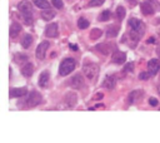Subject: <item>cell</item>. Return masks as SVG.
I'll list each match as a JSON object with an SVG mask.
<instances>
[{
    "label": "cell",
    "mask_w": 160,
    "mask_h": 143,
    "mask_svg": "<svg viewBox=\"0 0 160 143\" xmlns=\"http://www.w3.org/2000/svg\"><path fill=\"white\" fill-rule=\"evenodd\" d=\"M82 85H84V80H82V75L81 74H76L70 80V87L74 88V89H80Z\"/></svg>",
    "instance_id": "obj_15"
},
{
    "label": "cell",
    "mask_w": 160,
    "mask_h": 143,
    "mask_svg": "<svg viewBox=\"0 0 160 143\" xmlns=\"http://www.w3.org/2000/svg\"><path fill=\"white\" fill-rule=\"evenodd\" d=\"M49 46H50V43H49L48 40L41 41V43L38 45L36 51H35V55H36V58H38L39 60H42V59L45 58V54H46V50L49 49Z\"/></svg>",
    "instance_id": "obj_8"
},
{
    "label": "cell",
    "mask_w": 160,
    "mask_h": 143,
    "mask_svg": "<svg viewBox=\"0 0 160 143\" xmlns=\"http://www.w3.org/2000/svg\"><path fill=\"white\" fill-rule=\"evenodd\" d=\"M134 70V63H128L124 66V73H130Z\"/></svg>",
    "instance_id": "obj_31"
},
{
    "label": "cell",
    "mask_w": 160,
    "mask_h": 143,
    "mask_svg": "<svg viewBox=\"0 0 160 143\" xmlns=\"http://www.w3.org/2000/svg\"><path fill=\"white\" fill-rule=\"evenodd\" d=\"M142 98H144V90L135 89V90L130 92V94L128 95V103L129 104H135V103L140 102Z\"/></svg>",
    "instance_id": "obj_7"
},
{
    "label": "cell",
    "mask_w": 160,
    "mask_h": 143,
    "mask_svg": "<svg viewBox=\"0 0 160 143\" xmlns=\"http://www.w3.org/2000/svg\"><path fill=\"white\" fill-rule=\"evenodd\" d=\"M154 24H160V18H158L156 21H154Z\"/></svg>",
    "instance_id": "obj_40"
},
{
    "label": "cell",
    "mask_w": 160,
    "mask_h": 143,
    "mask_svg": "<svg viewBox=\"0 0 160 143\" xmlns=\"http://www.w3.org/2000/svg\"><path fill=\"white\" fill-rule=\"evenodd\" d=\"M95 48L98 49V51H100V53L104 54V55H108V54H110L112 50H115V45H114L112 43H101V44L96 45Z\"/></svg>",
    "instance_id": "obj_9"
},
{
    "label": "cell",
    "mask_w": 160,
    "mask_h": 143,
    "mask_svg": "<svg viewBox=\"0 0 160 143\" xmlns=\"http://www.w3.org/2000/svg\"><path fill=\"white\" fill-rule=\"evenodd\" d=\"M25 60H28V56H25V55H16L15 56L16 63H21V61H25Z\"/></svg>",
    "instance_id": "obj_33"
},
{
    "label": "cell",
    "mask_w": 160,
    "mask_h": 143,
    "mask_svg": "<svg viewBox=\"0 0 160 143\" xmlns=\"http://www.w3.org/2000/svg\"><path fill=\"white\" fill-rule=\"evenodd\" d=\"M82 70H84V74L88 79L92 80L96 78L98 73H99V65L92 63V61H85L84 63V66H82Z\"/></svg>",
    "instance_id": "obj_3"
},
{
    "label": "cell",
    "mask_w": 160,
    "mask_h": 143,
    "mask_svg": "<svg viewBox=\"0 0 160 143\" xmlns=\"http://www.w3.org/2000/svg\"><path fill=\"white\" fill-rule=\"evenodd\" d=\"M41 18H42V20H46V21H49V20H51L54 16H55V13L52 11V10H50V9H44L42 11H41Z\"/></svg>",
    "instance_id": "obj_22"
},
{
    "label": "cell",
    "mask_w": 160,
    "mask_h": 143,
    "mask_svg": "<svg viewBox=\"0 0 160 143\" xmlns=\"http://www.w3.org/2000/svg\"><path fill=\"white\" fill-rule=\"evenodd\" d=\"M110 16H111L110 10H102V11L100 13V15L98 16V20H99V21H108V20L110 19Z\"/></svg>",
    "instance_id": "obj_26"
},
{
    "label": "cell",
    "mask_w": 160,
    "mask_h": 143,
    "mask_svg": "<svg viewBox=\"0 0 160 143\" xmlns=\"http://www.w3.org/2000/svg\"><path fill=\"white\" fill-rule=\"evenodd\" d=\"M128 24H129V26H130V29H131L132 31L138 33L140 36L144 35V33H145V24H144L141 20H139V19H136V18H131Z\"/></svg>",
    "instance_id": "obj_5"
},
{
    "label": "cell",
    "mask_w": 160,
    "mask_h": 143,
    "mask_svg": "<svg viewBox=\"0 0 160 143\" xmlns=\"http://www.w3.org/2000/svg\"><path fill=\"white\" fill-rule=\"evenodd\" d=\"M119 30H120V26L119 25H110L108 26L106 29V36L108 38H115L118 34H119Z\"/></svg>",
    "instance_id": "obj_20"
},
{
    "label": "cell",
    "mask_w": 160,
    "mask_h": 143,
    "mask_svg": "<svg viewBox=\"0 0 160 143\" xmlns=\"http://www.w3.org/2000/svg\"><path fill=\"white\" fill-rule=\"evenodd\" d=\"M32 44V36L30 35V34H26V35H24V38H22V40H21V45H22V48H29L30 45Z\"/></svg>",
    "instance_id": "obj_24"
},
{
    "label": "cell",
    "mask_w": 160,
    "mask_h": 143,
    "mask_svg": "<svg viewBox=\"0 0 160 143\" xmlns=\"http://www.w3.org/2000/svg\"><path fill=\"white\" fill-rule=\"evenodd\" d=\"M145 1H146V3H149V4H151V5L155 8V10H156V8H158V6H160V5H159V3H158V0H145Z\"/></svg>",
    "instance_id": "obj_35"
},
{
    "label": "cell",
    "mask_w": 160,
    "mask_h": 143,
    "mask_svg": "<svg viewBox=\"0 0 160 143\" xmlns=\"http://www.w3.org/2000/svg\"><path fill=\"white\" fill-rule=\"evenodd\" d=\"M32 3L40 9H50V4L48 0H32Z\"/></svg>",
    "instance_id": "obj_25"
},
{
    "label": "cell",
    "mask_w": 160,
    "mask_h": 143,
    "mask_svg": "<svg viewBox=\"0 0 160 143\" xmlns=\"http://www.w3.org/2000/svg\"><path fill=\"white\" fill-rule=\"evenodd\" d=\"M126 3L130 5V6H135V5H138V0H126Z\"/></svg>",
    "instance_id": "obj_36"
},
{
    "label": "cell",
    "mask_w": 160,
    "mask_h": 143,
    "mask_svg": "<svg viewBox=\"0 0 160 143\" xmlns=\"http://www.w3.org/2000/svg\"><path fill=\"white\" fill-rule=\"evenodd\" d=\"M34 73V65L31 63H26L22 68H21V74L25 77V78H30Z\"/></svg>",
    "instance_id": "obj_18"
},
{
    "label": "cell",
    "mask_w": 160,
    "mask_h": 143,
    "mask_svg": "<svg viewBox=\"0 0 160 143\" xmlns=\"http://www.w3.org/2000/svg\"><path fill=\"white\" fill-rule=\"evenodd\" d=\"M18 9H19L22 19L25 20V23L31 24L32 23V5H31V3L28 0H22L19 3Z\"/></svg>",
    "instance_id": "obj_1"
},
{
    "label": "cell",
    "mask_w": 160,
    "mask_h": 143,
    "mask_svg": "<svg viewBox=\"0 0 160 143\" xmlns=\"http://www.w3.org/2000/svg\"><path fill=\"white\" fill-rule=\"evenodd\" d=\"M146 43H148V44H155V43H156V39H155L154 36H150V38L146 40Z\"/></svg>",
    "instance_id": "obj_37"
},
{
    "label": "cell",
    "mask_w": 160,
    "mask_h": 143,
    "mask_svg": "<svg viewBox=\"0 0 160 143\" xmlns=\"http://www.w3.org/2000/svg\"><path fill=\"white\" fill-rule=\"evenodd\" d=\"M149 104L151 105V107H158V104H159V100L156 99V98H149Z\"/></svg>",
    "instance_id": "obj_34"
},
{
    "label": "cell",
    "mask_w": 160,
    "mask_h": 143,
    "mask_svg": "<svg viewBox=\"0 0 160 143\" xmlns=\"http://www.w3.org/2000/svg\"><path fill=\"white\" fill-rule=\"evenodd\" d=\"M140 38H141V36H140L138 33H135V31L130 30V31H128V33L122 36L121 41H122V43H128V45H129L130 48H135V46L138 45V43H139Z\"/></svg>",
    "instance_id": "obj_4"
},
{
    "label": "cell",
    "mask_w": 160,
    "mask_h": 143,
    "mask_svg": "<svg viewBox=\"0 0 160 143\" xmlns=\"http://www.w3.org/2000/svg\"><path fill=\"white\" fill-rule=\"evenodd\" d=\"M105 3V0H90L89 6H100Z\"/></svg>",
    "instance_id": "obj_30"
},
{
    "label": "cell",
    "mask_w": 160,
    "mask_h": 143,
    "mask_svg": "<svg viewBox=\"0 0 160 143\" xmlns=\"http://www.w3.org/2000/svg\"><path fill=\"white\" fill-rule=\"evenodd\" d=\"M126 60V54L120 50H114L111 55V61L114 64H124Z\"/></svg>",
    "instance_id": "obj_10"
},
{
    "label": "cell",
    "mask_w": 160,
    "mask_h": 143,
    "mask_svg": "<svg viewBox=\"0 0 160 143\" xmlns=\"http://www.w3.org/2000/svg\"><path fill=\"white\" fill-rule=\"evenodd\" d=\"M25 94H26V88H11L9 92L10 98H18V97H22Z\"/></svg>",
    "instance_id": "obj_17"
},
{
    "label": "cell",
    "mask_w": 160,
    "mask_h": 143,
    "mask_svg": "<svg viewBox=\"0 0 160 143\" xmlns=\"http://www.w3.org/2000/svg\"><path fill=\"white\" fill-rule=\"evenodd\" d=\"M115 85H116V78H115V75H108V77H105L104 82H102V87L105 89L111 90V89L115 88Z\"/></svg>",
    "instance_id": "obj_13"
},
{
    "label": "cell",
    "mask_w": 160,
    "mask_h": 143,
    "mask_svg": "<svg viewBox=\"0 0 160 143\" xmlns=\"http://www.w3.org/2000/svg\"><path fill=\"white\" fill-rule=\"evenodd\" d=\"M156 53H158V55H159V56H160V46H159V48H158V49H156Z\"/></svg>",
    "instance_id": "obj_41"
},
{
    "label": "cell",
    "mask_w": 160,
    "mask_h": 143,
    "mask_svg": "<svg viewBox=\"0 0 160 143\" xmlns=\"http://www.w3.org/2000/svg\"><path fill=\"white\" fill-rule=\"evenodd\" d=\"M49 82H50V73H49V70H44V72L39 75V82H38V84H39L41 88H46L48 84H49Z\"/></svg>",
    "instance_id": "obj_14"
},
{
    "label": "cell",
    "mask_w": 160,
    "mask_h": 143,
    "mask_svg": "<svg viewBox=\"0 0 160 143\" xmlns=\"http://www.w3.org/2000/svg\"><path fill=\"white\" fill-rule=\"evenodd\" d=\"M160 70V60L159 59H150L148 61V72L151 75H155Z\"/></svg>",
    "instance_id": "obj_11"
},
{
    "label": "cell",
    "mask_w": 160,
    "mask_h": 143,
    "mask_svg": "<svg viewBox=\"0 0 160 143\" xmlns=\"http://www.w3.org/2000/svg\"><path fill=\"white\" fill-rule=\"evenodd\" d=\"M41 100H42L41 94H40L39 92H36V90H32V92H30V94L28 95L26 104H28V107L32 108V107H36L38 104H40Z\"/></svg>",
    "instance_id": "obj_6"
},
{
    "label": "cell",
    "mask_w": 160,
    "mask_h": 143,
    "mask_svg": "<svg viewBox=\"0 0 160 143\" xmlns=\"http://www.w3.org/2000/svg\"><path fill=\"white\" fill-rule=\"evenodd\" d=\"M102 97H104V95H102V93H98V94L94 97V100H99V99H102Z\"/></svg>",
    "instance_id": "obj_38"
},
{
    "label": "cell",
    "mask_w": 160,
    "mask_h": 143,
    "mask_svg": "<svg viewBox=\"0 0 160 143\" xmlns=\"http://www.w3.org/2000/svg\"><path fill=\"white\" fill-rule=\"evenodd\" d=\"M20 31H21V26H20V24H18V23H12L11 25H10V38H16L19 34H20Z\"/></svg>",
    "instance_id": "obj_21"
},
{
    "label": "cell",
    "mask_w": 160,
    "mask_h": 143,
    "mask_svg": "<svg viewBox=\"0 0 160 143\" xmlns=\"http://www.w3.org/2000/svg\"><path fill=\"white\" fill-rule=\"evenodd\" d=\"M76 100H78V97H76V94H75L74 92L66 93V95H65V103H66L69 107H74V105L76 104Z\"/></svg>",
    "instance_id": "obj_19"
},
{
    "label": "cell",
    "mask_w": 160,
    "mask_h": 143,
    "mask_svg": "<svg viewBox=\"0 0 160 143\" xmlns=\"http://www.w3.org/2000/svg\"><path fill=\"white\" fill-rule=\"evenodd\" d=\"M158 93H159V95H160V87H159V90H158Z\"/></svg>",
    "instance_id": "obj_42"
},
{
    "label": "cell",
    "mask_w": 160,
    "mask_h": 143,
    "mask_svg": "<svg viewBox=\"0 0 160 143\" xmlns=\"http://www.w3.org/2000/svg\"><path fill=\"white\" fill-rule=\"evenodd\" d=\"M69 48L72 50H78V45H75V44H69Z\"/></svg>",
    "instance_id": "obj_39"
},
{
    "label": "cell",
    "mask_w": 160,
    "mask_h": 143,
    "mask_svg": "<svg viewBox=\"0 0 160 143\" xmlns=\"http://www.w3.org/2000/svg\"><path fill=\"white\" fill-rule=\"evenodd\" d=\"M59 34L58 31V24L56 23H51L45 28V35L48 38H56Z\"/></svg>",
    "instance_id": "obj_12"
},
{
    "label": "cell",
    "mask_w": 160,
    "mask_h": 143,
    "mask_svg": "<svg viewBox=\"0 0 160 143\" xmlns=\"http://www.w3.org/2000/svg\"><path fill=\"white\" fill-rule=\"evenodd\" d=\"M125 14H126L125 8L121 6V5H119V6L116 8V10H115V16H116V19H118V20H122V19L125 18Z\"/></svg>",
    "instance_id": "obj_23"
},
{
    "label": "cell",
    "mask_w": 160,
    "mask_h": 143,
    "mask_svg": "<svg viewBox=\"0 0 160 143\" xmlns=\"http://www.w3.org/2000/svg\"><path fill=\"white\" fill-rule=\"evenodd\" d=\"M89 25H90L89 20H86V19H84V18H80V19L78 20V28H79V29H86V28H89Z\"/></svg>",
    "instance_id": "obj_28"
},
{
    "label": "cell",
    "mask_w": 160,
    "mask_h": 143,
    "mask_svg": "<svg viewBox=\"0 0 160 143\" xmlns=\"http://www.w3.org/2000/svg\"><path fill=\"white\" fill-rule=\"evenodd\" d=\"M75 69V60L72 58H65L59 66V75L60 77H66L69 75L72 70Z\"/></svg>",
    "instance_id": "obj_2"
},
{
    "label": "cell",
    "mask_w": 160,
    "mask_h": 143,
    "mask_svg": "<svg viewBox=\"0 0 160 143\" xmlns=\"http://www.w3.org/2000/svg\"><path fill=\"white\" fill-rule=\"evenodd\" d=\"M150 77H151V74H150L149 72H141V73L139 74V79H140V80H148Z\"/></svg>",
    "instance_id": "obj_29"
},
{
    "label": "cell",
    "mask_w": 160,
    "mask_h": 143,
    "mask_svg": "<svg viewBox=\"0 0 160 143\" xmlns=\"http://www.w3.org/2000/svg\"><path fill=\"white\" fill-rule=\"evenodd\" d=\"M101 35H102V31H101L100 29H98V28H95V29H92V30L90 31V39H91V40H96V39H99Z\"/></svg>",
    "instance_id": "obj_27"
},
{
    "label": "cell",
    "mask_w": 160,
    "mask_h": 143,
    "mask_svg": "<svg viewBox=\"0 0 160 143\" xmlns=\"http://www.w3.org/2000/svg\"><path fill=\"white\" fill-rule=\"evenodd\" d=\"M140 10H141V13L144 14V15H152L154 13H155V8L151 5V4H149V3H146V1H144V3H141L140 4Z\"/></svg>",
    "instance_id": "obj_16"
},
{
    "label": "cell",
    "mask_w": 160,
    "mask_h": 143,
    "mask_svg": "<svg viewBox=\"0 0 160 143\" xmlns=\"http://www.w3.org/2000/svg\"><path fill=\"white\" fill-rule=\"evenodd\" d=\"M51 3H52V5H54L56 9H61V8L64 6L62 0H51Z\"/></svg>",
    "instance_id": "obj_32"
}]
</instances>
